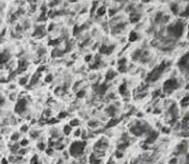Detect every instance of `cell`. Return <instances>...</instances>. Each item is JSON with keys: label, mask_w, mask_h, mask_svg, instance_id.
Masks as SVG:
<instances>
[{"label": "cell", "mask_w": 189, "mask_h": 164, "mask_svg": "<svg viewBox=\"0 0 189 164\" xmlns=\"http://www.w3.org/2000/svg\"><path fill=\"white\" fill-rule=\"evenodd\" d=\"M188 100H189V97H188V95H186L181 100H180V106L184 108H187L188 107V104H189Z\"/></svg>", "instance_id": "ffe728a7"}, {"label": "cell", "mask_w": 189, "mask_h": 164, "mask_svg": "<svg viewBox=\"0 0 189 164\" xmlns=\"http://www.w3.org/2000/svg\"><path fill=\"white\" fill-rule=\"evenodd\" d=\"M27 152H28V149H19V151H18L20 155H24Z\"/></svg>", "instance_id": "74e56055"}, {"label": "cell", "mask_w": 189, "mask_h": 164, "mask_svg": "<svg viewBox=\"0 0 189 164\" xmlns=\"http://www.w3.org/2000/svg\"><path fill=\"white\" fill-rule=\"evenodd\" d=\"M127 71V66L126 65H122V66H118V72L121 73H125Z\"/></svg>", "instance_id": "836d02e7"}, {"label": "cell", "mask_w": 189, "mask_h": 164, "mask_svg": "<svg viewBox=\"0 0 189 164\" xmlns=\"http://www.w3.org/2000/svg\"><path fill=\"white\" fill-rule=\"evenodd\" d=\"M1 163H2V164H8V161L6 159H2V160H1Z\"/></svg>", "instance_id": "816d5d0a"}, {"label": "cell", "mask_w": 189, "mask_h": 164, "mask_svg": "<svg viewBox=\"0 0 189 164\" xmlns=\"http://www.w3.org/2000/svg\"><path fill=\"white\" fill-rule=\"evenodd\" d=\"M27 106H28V101H27L24 98L19 99L17 101V104H16V107H14V111H16V114L22 115L23 112H26Z\"/></svg>", "instance_id": "8992f818"}, {"label": "cell", "mask_w": 189, "mask_h": 164, "mask_svg": "<svg viewBox=\"0 0 189 164\" xmlns=\"http://www.w3.org/2000/svg\"><path fill=\"white\" fill-rule=\"evenodd\" d=\"M40 79V73H37L36 75H33L31 78V81H30V86H33L34 84L37 83V82Z\"/></svg>", "instance_id": "603a6c76"}, {"label": "cell", "mask_w": 189, "mask_h": 164, "mask_svg": "<svg viewBox=\"0 0 189 164\" xmlns=\"http://www.w3.org/2000/svg\"><path fill=\"white\" fill-rule=\"evenodd\" d=\"M30 164H39V157H38V155H34V156L32 157L31 161H30Z\"/></svg>", "instance_id": "1f68e13d"}, {"label": "cell", "mask_w": 189, "mask_h": 164, "mask_svg": "<svg viewBox=\"0 0 189 164\" xmlns=\"http://www.w3.org/2000/svg\"><path fill=\"white\" fill-rule=\"evenodd\" d=\"M9 59H10V54L7 51L0 53V67H2V65H5Z\"/></svg>", "instance_id": "7c38bea8"}, {"label": "cell", "mask_w": 189, "mask_h": 164, "mask_svg": "<svg viewBox=\"0 0 189 164\" xmlns=\"http://www.w3.org/2000/svg\"><path fill=\"white\" fill-rule=\"evenodd\" d=\"M28 79H29V77L28 76H23V77H20L19 78V84L21 86H24V85H27L28 84Z\"/></svg>", "instance_id": "484cf974"}, {"label": "cell", "mask_w": 189, "mask_h": 164, "mask_svg": "<svg viewBox=\"0 0 189 164\" xmlns=\"http://www.w3.org/2000/svg\"><path fill=\"white\" fill-rule=\"evenodd\" d=\"M19 138H20V134H19V133H13V134L11 136V140L12 141H17Z\"/></svg>", "instance_id": "d590c367"}, {"label": "cell", "mask_w": 189, "mask_h": 164, "mask_svg": "<svg viewBox=\"0 0 189 164\" xmlns=\"http://www.w3.org/2000/svg\"><path fill=\"white\" fill-rule=\"evenodd\" d=\"M151 130V127H149L146 122L139 121V120H137V121L131 127V129H129L131 133L135 137H141V136H143V134H147Z\"/></svg>", "instance_id": "6da1fadb"}, {"label": "cell", "mask_w": 189, "mask_h": 164, "mask_svg": "<svg viewBox=\"0 0 189 164\" xmlns=\"http://www.w3.org/2000/svg\"><path fill=\"white\" fill-rule=\"evenodd\" d=\"M188 61H189L188 53H186L184 56L180 57L179 62H178V66H179L181 69H187L188 68Z\"/></svg>", "instance_id": "30bf717a"}, {"label": "cell", "mask_w": 189, "mask_h": 164, "mask_svg": "<svg viewBox=\"0 0 189 164\" xmlns=\"http://www.w3.org/2000/svg\"><path fill=\"white\" fill-rule=\"evenodd\" d=\"M28 68V63L26 62V61H21V62L19 63V66H18V69H17V73L18 74H21L23 73L26 69Z\"/></svg>", "instance_id": "9a60e30c"}, {"label": "cell", "mask_w": 189, "mask_h": 164, "mask_svg": "<svg viewBox=\"0 0 189 164\" xmlns=\"http://www.w3.org/2000/svg\"><path fill=\"white\" fill-rule=\"evenodd\" d=\"M89 126L90 127H96V126H97V122H96V121H90L89 122Z\"/></svg>", "instance_id": "7dc6e473"}, {"label": "cell", "mask_w": 189, "mask_h": 164, "mask_svg": "<svg viewBox=\"0 0 189 164\" xmlns=\"http://www.w3.org/2000/svg\"><path fill=\"white\" fill-rule=\"evenodd\" d=\"M52 79H53L52 75H48V76L46 77V83H51V82H52Z\"/></svg>", "instance_id": "7bdbcfd3"}, {"label": "cell", "mask_w": 189, "mask_h": 164, "mask_svg": "<svg viewBox=\"0 0 189 164\" xmlns=\"http://www.w3.org/2000/svg\"><path fill=\"white\" fill-rule=\"evenodd\" d=\"M118 91H120L121 95H126L127 94V85L126 84H122V85L118 87Z\"/></svg>", "instance_id": "44dd1931"}, {"label": "cell", "mask_w": 189, "mask_h": 164, "mask_svg": "<svg viewBox=\"0 0 189 164\" xmlns=\"http://www.w3.org/2000/svg\"><path fill=\"white\" fill-rule=\"evenodd\" d=\"M38 149H39V150H46V149H47V145L46 144H44V143H43V142H39L38 143Z\"/></svg>", "instance_id": "d6a6232c"}, {"label": "cell", "mask_w": 189, "mask_h": 164, "mask_svg": "<svg viewBox=\"0 0 189 164\" xmlns=\"http://www.w3.org/2000/svg\"><path fill=\"white\" fill-rule=\"evenodd\" d=\"M92 58V55H86V57H85V61H86V62H89V61H90V59H91Z\"/></svg>", "instance_id": "f907efd6"}, {"label": "cell", "mask_w": 189, "mask_h": 164, "mask_svg": "<svg viewBox=\"0 0 189 164\" xmlns=\"http://www.w3.org/2000/svg\"><path fill=\"white\" fill-rule=\"evenodd\" d=\"M126 63H127V58H126V57H123V58H121V59H118V61H117V65H118V66L126 65Z\"/></svg>", "instance_id": "f1b7e54d"}, {"label": "cell", "mask_w": 189, "mask_h": 164, "mask_svg": "<svg viewBox=\"0 0 189 164\" xmlns=\"http://www.w3.org/2000/svg\"><path fill=\"white\" fill-rule=\"evenodd\" d=\"M117 12H118L117 9H110V10H108V14H110L111 17H113V16H114V14H116Z\"/></svg>", "instance_id": "e575fe53"}, {"label": "cell", "mask_w": 189, "mask_h": 164, "mask_svg": "<svg viewBox=\"0 0 189 164\" xmlns=\"http://www.w3.org/2000/svg\"><path fill=\"white\" fill-rule=\"evenodd\" d=\"M167 31L170 35H172L175 39H179L181 38L182 33L185 31V23L182 21L174 22V23L169 24L167 26Z\"/></svg>", "instance_id": "7a4b0ae2"}, {"label": "cell", "mask_w": 189, "mask_h": 164, "mask_svg": "<svg viewBox=\"0 0 189 164\" xmlns=\"http://www.w3.org/2000/svg\"><path fill=\"white\" fill-rule=\"evenodd\" d=\"M118 119H111L110 121H108V123H107V126H106V128H112V127H114L116 123H118Z\"/></svg>", "instance_id": "d4e9b609"}, {"label": "cell", "mask_w": 189, "mask_h": 164, "mask_svg": "<svg viewBox=\"0 0 189 164\" xmlns=\"http://www.w3.org/2000/svg\"><path fill=\"white\" fill-rule=\"evenodd\" d=\"M116 76H117V73L115 71H113V69H110V71H107V73H106V75H105V81L106 82L112 81V79L115 78Z\"/></svg>", "instance_id": "2e32d148"}, {"label": "cell", "mask_w": 189, "mask_h": 164, "mask_svg": "<svg viewBox=\"0 0 189 164\" xmlns=\"http://www.w3.org/2000/svg\"><path fill=\"white\" fill-rule=\"evenodd\" d=\"M105 13H106L105 6H101V7H98L97 10H96V16H97V17H102V16H104Z\"/></svg>", "instance_id": "ac0fdd59"}, {"label": "cell", "mask_w": 189, "mask_h": 164, "mask_svg": "<svg viewBox=\"0 0 189 164\" xmlns=\"http://www.w3.org/2000/svg\"><path fill=\"white\" fill-rule=\"evenodd\" d=\"M44 34H46V28H44V25H39L38 28L36 29L33 35L37 36V38H42Z\"/></svg>", "instance_id": "4fadbf2b"}, {"label": "cell", "mask_w": 189, "mask_h": 164, "mask_svg": "<svg viewBox=\"0 0 189 164\" xmlns=\"http://www.w3.org/2000/svg\"><path fill=\"white\" fill-rule=\"evenodd\" d=\"M105 112H106L107 116L114 117V116H116V114H117V108H116V106H114V105H110V106H107V107L105 108Z\"/></svg>", "instance_id": "8fae6325"}, {"label": "cell", "mask_w": 189, "mask_h": 164, "mask_svg": "<svg viewBox=\"0 0 189 164\" xmlns=\"http://www.w3.org/2000/svg\"><path fill=\"white\" fill-rule=\"evenodd\" d=\"M66 116H67V112L66 111H62V112H60V115H59V119H63V118H65Z\"/></svg>", "instance_id": "60d3db41"}, {"label": "cell", "mask_w": 189, "mask_h": 164, "mask_svg": "<svg viewBox=\"0 0 189 164\" xmlns=\"http://www.w3.org/2000/svg\"><path fill=\"white\" fill-rule=\"evenodd\" d=\"M168 66V64L166 62H161V64L158 65V66H156L155 68L153 69V71L151 72V73L148 74V76H147V78H146V81L147 82H156L159 77L161 76V74L164 73V71L166 69V67Z\"/></svg>", "instance_id": "277c9868"}, {"label": "cell", "mask_w": 189, "mask_h": 164, "mask_svg": "<svg viewBox=\"0 0 189 164\" xmlns=\"http://www.w3.org/2000/svg\"><path fill=\"white\" fill-rule=\"evenodd\" d=\"M115 49V45H106V44H102V45L100 46V50H98V52H100V54H105V55H110L112 54V52L114 51Z\"/></svg>", "instance_id": "9c48e42d"}, {"label": "cell", "mask_w": 189, "mask_h": 164, "mask_svg": "<svg viewBox=\"0 0 189 164\" xmlns=\"http://www.w3.org/2000/svg\"><path fill=\"white\" fill-rule=\"evenodd\" d=\"M3 102H5V99H3V98H0V106L3 105Z\"/></svg>", "instance_id": "f5cc1de1"}, {"label": "cell", "mask_w": 189, "mask_h": 164, "mask_svg": "<svg viewBox=\"0 0 189 164\" xmlns=\"http://www.w3.org/2000/svg\"><path fill=\"white\" fill-rule=\"evenodd\" d=\"M142 53H143V51L142 50H136L134 53H133V59L134 61H138L139 59V57H141V55H142Z\"/></svg>", "instance_id": "cb8c5ba5"}, {"label": "cell", "mask_w": 189, "mask_h": 164, "mask_svg": "<svg viewBox=\"0 0 189 164\" xmlns=\"http://www.w3.org/2000/svg\"><path fill=\"white\" fill-rule=\"evenodd\" d=\"M178 163V159L177 157H172L169 160V164H177Z\"/></svg>", "instance_id": "b9f144b4"}, {"label": "cell", "mask_w": 189, "mask_h": 164, "mask_svg": "<svg viewBox=\"0 0 189 164\" xmlns=\"http://www.w3.org/2000/svg\"><path fill=\"white\" fill-rule=\"evenodd\" d=\"M123 156H124V153H123V151L117 150L116 152H115V157H117V159H122Z\"/></svg>", "instance_id": "4dcf8cb0"}, {"label": "cell", "mask_w": 189, "mask_h": 164, "mask_svg": "<svg viewBox=\"0 0 189 164\" xmlns=\"http://www.w3.org/2000/svg\"><path fill=\"white\" fill-rule=\"evenodd\" d=\"M137 39H138V34H137V32L136 31H132V32H131L128 40L131 41V42H134V41H137Z\"/></svg>", "instance_id": "7402d4cb"}, {"label": "cell", "mask_w": 189, "mask_h": 164, "mask_svg": "<svg viewBox=\"0 0 189 164\" xmlns=\"http://www.w3.org/2000/svg\"><path fill=\"white\" fill-rule=\"evenodd\" d=\"M141 19H142V14L137 13L135 11L129 14V21H131V23H137Z\"/></svg>", "instance_id": "5bb4252c"}, {"label": "cell", "mask_w": 189, "mask_h": 164, "mask_svg": "<svg viewBox=\"0 0 189 164\" xmlns=\"http://www.w3.org/2000/svg\"><path fill=\"white\" fill-rule=\"evenodd\" d=\"M161 90H156V91H154V94H153V97H157V96H161Z\"/></svg>", "instance_id": "bcb514c9"}, {"label": "cell", "mask_w": 189, "mask_h": 164, "mask_svg": "<svg viewBox=\"0 0 189 164\" xmlns=\"http://www.w3.org/2000/svg\"><path fill=\"white\" fill-rule=\"evenodd\" d=\"M71 164H76V163H75V162H73V163H71Z\"/></svg>", "instance_id": "11a10c76"}, {"label": "cell", "mask_w": 189, "mask_h": 164, "mask_svg": "<svg viewBox=\"0 0 189 164\" xmlns=\"http://www.w3.org/2000/svg\"><path fill=\"white\" fill-rule=\"evenodd\" d=\"M161 131H163V132H165V133H169L170 132V129L167 128V127H164V128L161 129Z\"/></svg>", "instance_id": "f6af8a7d"}, {"label": "cell", "mask_w": 189, "mask_h": 164, "mask_svg": "<svg viewBox=\"0 0 189 164\" xmlns=\"http://www.w3.org/2000/svg\"><path fill=\"white\" fill-rule=\"evenodd\" d=\"M108 147V142L105 138H101V140H98L97 142L94 145V151L95 152H102L104 153V151L107 149Z\"/></svg>", "instance_id": "52a82bcc"}, {"label": "cell", "mask_w": 189, "mask_h": 164, "mask_svg": "<svg viewBox=\"0 0 189 164\" xmlns=\"http://www.w3.org/2000/svg\"><path fill=\"white\" fill-rule=\"evenodd\" d=\"M28 143H29V141H28V140H26V139H23V140H22L21 142H20V144H19V145H20L21 148H22V147H27V144H28Z\"/></svg>", "instance_id": "ab89813d"}, {"label": "cell", "mask_w": 189, "mask_h": 164, "mask_svg": "<svg viewBox=\"0 0 189 164\" xmlns=\"http://www.w3.org/2000/svg\"><path fill=\"white\" fill-rule=\"evenodd\" d=\"M107 164H115V162H114V161H112V160H110V161L107 162Z\"/></svg>", "instance_id": "db71d44e"}, {"label": "cell", "mask_w": 189, "mask_h": 164, "mask_svg": "<svg viewBox=\"0 0 189 164\" xmlns=\"http://www.w3.org/2000/svg\"><path fill=\"white\" fill-rule=\"evenodd\" d=\"M59 3H61V1H51V2H49V5H47V6H49V7H55V6H57Z\"/></svg>", "instance_id": "8d00e7d4"}, {"label": "cell", "mask_w": 189, "mask_h": 164, "mask_svg": "<svg viewBox=\"0 0 189 164\" xmlns=\"http://www.w3.org/2000/svg\"><path fill=\"white\" fill-rule=\"evenodd\" d=\"M71 128H73V127H77L80 126V121L77 120V119H72L71 121H70V124H69Z\"/></svg>", "instance_id": "4316f807"}, {"label": "cell", "mask_w": 189, "mask_h": 164, "mask_svg": "<svg viewBox=\"0 0 189 164\" xmlns=\"http://www.w3.org/2000/svg\"><path fill=\"white\" fill-rule=\"evenodd\" d=\"M63 132H64L65 136H69V134H71V132H72V128L70 126H65L64 129H63Z\"/></svg>", "instance_id": "83f0119b"}, {"label": "cell", "mask_w": 189, "mask_h": 164, "mask_svg": "<svg viewBox=\"0 0 189 164\" xmlns=\"http://www.w3.org/2000/svg\"><path fill=\"white\" fill-rule=\"evenodd\" d=\"M85 94H86V90H85V89H81V90H80L79 93L76 94V97H77V98H83L84 96H85Z\"/></svg>", "instance_id": "f546056e"}, {"label": "cell", "mask_w": 189, "mask_h": 164, "mask_svg": "<svg viewBox=\"0 0 189 164\" xmlns=\"http://www.w3.org/2000/svg\"><path fill=\"white\" fill-rule=\"evenodd\" d=\"M30 136H31L32 138H37V137H39V131H31V132H30Z\"/></svg>", "instance_id": "f35d334b"}, {"label": "cell", "mask_w": 189, "mask_h": 164, "mask_svg": "<svg viewBox=\"0 0 189 164\" xmlns=\"http://www.w3.org/2000/svg\"><path fill=\"white\" fill-rule=\"evenodd\" d=\"M179 86H180L179 81H178L177 78H175V77H172V78L167 79V81L164 83L163 90H164V93H165V94H170V93H172L174 90L178 89Z\"/></svg>", "instance_id": "5b68a950"}, {"label": "cell", "mask_w": 189, "mask_h": 164, "mask_svg": "<svg viewBox=\"0 0 189 164\" xmlns=\"http://www.w3.org/2000/svg\"><path fill=\"white\" fill-rule=\"evenodd\" d=\"M157 138H158V132L157 131L151 130L148 133H147V138L145 139V143H146V144H151V143L155 142Z\"/></svg>", "instance_id": "ba28073f"}, {"label": "cell", "mask_w": 189, "mask_h": 164, "mask_svg": "<svg viewBox=\"0 0 189 164\" xmlns=\"http://www.w3.org/2000/svg\"><path fill=\"white\" fill-rule=\"evenodd\" d=\"M20 130H21V132H26V131H28V126H22Z\"/></svg>", "instance_id": "c3c4849f"}, {"label": "cell", "mask_w": 189, "mask_h": 164, "mask_svg": "<svg viewBox=\"0 0 189 164\" xmlns=\"http://www.w3.org/2000/svg\"><path fill=\"white\" fill-rule=\"evenodd\" d=\"M80 134H81V130H76L74 132V137H80Z\"/></svg>", "instance_id": "681fc988"}, {"label": "cell", "mask_w": 189, "mask_h": 164, "mask_svg": "<svg viewBox=\"0 0 189 164\" xmlns=\"http://www.w3.org/2000/svg\"><path fill=\"white\" fill-rule=\"evenodd\" d=\"M170 10L172 11V13H174V14L179 13V5H178L177 2L170 3Z\"/></svg>", "instance_id": "d6986e66"}, {"label": "cell", "mask_w": 189, "mask_h": 164, "mask_svg": "<svg viewBox=\"0 0 189 164\" xmlns=\"http://www.w3.org/2000/svg\"><path fill=\"white\" fill-rule=\"evenodd\" d=\"M46 152L48 153L49 155H52V153H53V150L51 149V148H48V149H46Z\"/></svg>", "instance_id": "ee69618b"}, {"label": "cell", "mask_w": 189, "mask_h": 164, "mask_svg": "<svg viewBox=\"0 0 189 164\" xmlns=\"http://www.w3.org/2000/svg\"><path fill=\"white\" fill-rule=\"evenodd\" d=\"M85 147H86V141H74V142H72L69 149L70 155L74 157L81 156L83 154L84 150H85Z\"/></svg>", "instance_id": "3957f363"}, {"label": "cell", "mask_w": 189, "mask_h": 164, "mask_svg": "<svg viewBox=\"0 0 189 164\" xmlns=\"http://www.w3.org/2000/svg\"><path fill=\"white\" fill-rule=\"evenodd\" d=\"M89 161H90V164H101L100 157H97L95 154H94V153H92V154L90 155Z\"/></svg>", "instance_id": "e0dca14e"}]
</instances>
